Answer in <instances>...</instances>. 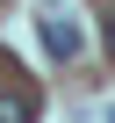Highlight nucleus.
<instances>
[{"mask_svg":"<svg viewBox=\"0 0 115 123\" xmlns=\"http://www.w3.org/2000/svg\"><path fill=\"white\" fill-rule=\"evenodd\" d=\"M36 22H43V51H50V58H79V22H72L65 7H43Z\"/></svg>","mask_w":115,"mask_h":123,"instance_id":"nucleus-1","label":"nucleus"},{"mask_svg":"<svg viewBox=\"0 0 115 123\" xmlns=\"http://www.w3.org/2000/svg\"><path fill=\"white\" fill-rule=\"evenodd\" d=\"M0 123H36V94L29 87H0Z\"/></svg>","mask_w":115,"mask_h":123,"instance_id":"nucleus-2","label":"nucleus"},{"mask_svg":"<svg viewBox=\"0 0 115 123\" xmlns=\"http://www.w3.org/2000/svg\"><path fill=\"white\" fill-rule=\"evenodd\" d=\"M101 43H108V58H115V7H108V29H101Z\"/></svg>","mask_w":115,"mask_h":123,"instance_id":"nucleus-3","label":"nucleus"}]
</instances>
